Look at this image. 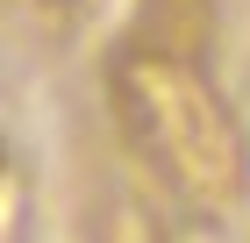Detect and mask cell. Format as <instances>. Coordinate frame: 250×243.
Returning a JSON list of instances; mask_svg holds the SVG:
<instances>
[{
  "label": "cell",
  "instance_id": "obj_1",
  "mask_svg": "<svg viewBox=\"0 0 250 243\" xmlns=\"http://www.w3.org/2000/svg\"><path fill=\"white\" fill-rule=\"evenodd\" d=\"M107 108L129 143V157L150 172L193 215H229L243 200L250 157L229 100L208 86L200 57L165 50V43H129L107 72Z\"/></svg>",
  "mask_w": 250,
  "mask_h": 243
},
{
  "label": "cell",
  "instance_id": "obj_2",
  "mask_svg": "<svg viewBox=\"0 0 250 243\" xmlns=\"http://www.w3.org/2000/svg\"><path fill=\"white\" fill-rule=\"evenodd\" d=\"M208 0H143V29H136V43H165V50H186L200 57L208 50Z\"/></svg>",
  "mask_w": 250,
  "mask_h": 243
},
{
  "label": "cell",
  "instance_id": "obj_3",
  "mask_svg": "<svg viewBox=\"0 0 250 243\" xmlns=\"http://www.w3.org/2000/svg\"><path fill=\"white\" fill-rule=\"evenodd\" d=\"M36 7H50V15H64V7H79V0H36Z\"/></svg>",
  "mask_w": 250,
  "mask_h": 243
},
{
  "label": "cell",
  "instance_id": "obj_4",
  "mask_svg": "<svg viewBox=\"0 0 250 243\" xmlns=\"http://www.w3.org/2000/svg\"><path fill=\"white\" fill-rule=\"evenodd\" d=\"M107 243H143V236H129V229H107Z\"/></svg>",
  "mask_w": 250,
  "mask_h": 243
}]
</instances>
